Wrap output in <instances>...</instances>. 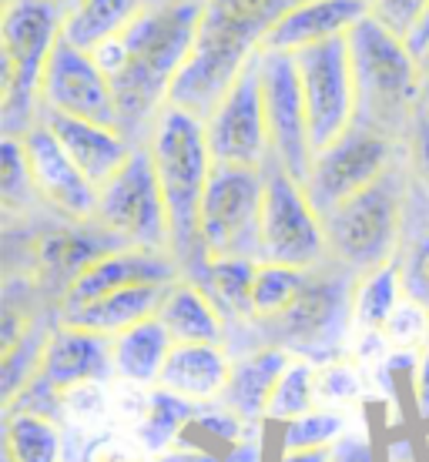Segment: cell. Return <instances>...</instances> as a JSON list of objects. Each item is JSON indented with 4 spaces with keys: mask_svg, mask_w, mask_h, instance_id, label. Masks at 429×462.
<instances>
[{
    "mask_svg": "<svg viewBox=\"0 0 429 462\" xmlns=\"http://www.w3.org/2000/svg\"><path fill=\"white\" fill-rule=\"evenodd\" d=\"M205 0H151L141 17L121 34L125 68L111 81L117 105V127L135 141V131L154 127L172 97V84L182 74L195 47Z\"/></svg>",
    "mask_w": 429,
    "mask_h": 462,
    "instance_id": "6da1fadb",
    "label": "cell"
},
{
    "mask_svg": "<svg viewBox=\"0 0 429 462\" xmlns=\"http://www.w3.org/2000/svg\"><path fill=\"white\" fill-rule=\"evenodd\" d=\"M295 0H205L195 47L172 84L168 105L209 121L245 64L262 51L268 27Z\"/></svg>",
    "mask_w": 429,
    "mask_h": 462,
    "instance_id": "7a4b0ae2",
    "label": "cell"
},
{
    "mask_svg": "<svg viewBox=\"0 0 429 462\" xmlns=\"http://www.w3.org/2000/svg\"><path fill=\"white\" fill-rule=\"evenodd\" d=\"M346 41L356 81V125L393 141L406 138L429 94L416 51L376 14L356 23Z\"/></svg>",
    "mask_w": 429,
    "mask_h": 462,
    "instance_id": "3957f363",
    "label": "cell"
},
{
    "mask_svg": "<svg viewBox=\"0 0 429 462\" xmlns=\"http://www.w3.org/2000/svg\"><path fill=\"white\" fill-rule=\"evenodd\" d=\"M145 144L151 151V162H154V171L162 181L164 205H168L172 258L178 262L182 275L191 278L198 268L205 265V252H201V238H198V218H201L205 188H209L211 168H215L205 121L185 111V107L164 105Z\"/></svg>",
    "mask_w": 429,
    "mask_h": 462,
    "instance_id": "277c9868",
    "label": "cell"
},
{
    "mask_svg": "<svg viewBox=\"0 0 429 462\" xmlns=\"http://www.w3.org/2000/svg\"><path fill=\"white\" fill-rule=\"evenodd\" d=\"M68 4L61 0H4L0 14V84L4 127L23 138L41 121V81L47 58L64 34Z\"/></svg>",
    "mask_w": 429,
    "mask_h": 462,
    "instance_id": "5b68a950",
    "label": "cell"
},
{
    "mask_svg": "<svg viewBox=\"0 0 429 462\" xmlns=\"http://www.w3.org/2000/svg\"><path fill=\"white\" fill-rule=\"evenodd\" d=\"M403 208L406 201L399 191V174L393 168L376 185L322 215L329 258L352 275H366L372 268L399 258Z\"/></svg>",
    "mask_w": 429,
    "mask_h": 462,
    "instance_id": "8992f818",
    "label": "cell"
},
{
    "mask_svg": "<svg viewBox=\"0 0 429 462\" xmlns=\"http://www.w3.org/2000/svg\"><path fill=\"white\" fill-rule=\"evenodd\" d=\"M94 221L125 248L172 254V221L148 144H138L121 171L105 188H98Z\"/></svg>",
    "mask_w": 429,
    "mask_h": 462,
    "instance_id": "52a82bcc",
    "label": "cell"
},
{
    "mask_svg": "<svg viewBox=\"0 0 429 462\" xmlns=\"http://www.w3.org/2000/svg\"><path fill=\"white\" fill-rule=\"evenodd\" d=\"M266 168L215 164L201 201L198 238L209 258H258Z\"/></svg>",
    "mask_w": 429,
    "mask_h": 462,
    "instance_id": "ba28073f",
    "label": "cell"
},
{
    "mask_svg": "<svg viewBox=\"0 0 429 462\" xmlns=\"http://www.w3.org/2000/svg\"><path fill=\"white\" fill-rule=\"evenodd\" d=\"M349 272H319L312 268L302 291L295 295L289 309L272 319L275 328V346L289 348L292 356L299 352V358L309 362H332L336 352L332 348L346 336H352V278Z\"/></svg>",
    "mask_w": 429,
    "mask_h": 462,
    "instance_id": "9c48e42d",
    "label": "cell"
},
{
    "mask_svg": "<svg viewBox=\"0 0 429 462\" xmlns=\"http://www.w3.org/2000/svg\"><path fill=\"white\" fill-rule=\"evenodd\" d=\"M329 258L322 215L282 164H266V198H262V231L258 262L292 268H319Z\"/></svg>",
    "mask_w": 429,
    "mask_h": 462,
    "instance_id": "30bf717a",
    "label": "cell"
},
{
    "mask_svg": "<svg viewBox=\"0 0 429 462\" xmlns=\"http://www.w3.org/2000/svg\"><path fill=\"white\" fill-rule=\"evenodd\" d=\"M346 37L295 51L305 115H309V138H312L315 154L329 144H336L342 134L356 127V81H352Z\"/></svg>",
    "mask_w": 429,
    "mask_h": 462,
    "instance_id": "8fae6325",
    "label": "cell"
},
{
    "mask_svg": "<svg viewBox=\"0 0 429 462\" xmlns=\"http://www.w3.org/2000/svg\"><path fill=\"white\" fill-rule=\"evenodd\" d=\"M396 141L356 125L349 134L319 151L312 162V171L305 178V195L315 205L319 215H329L352 195L366 191L379 178L393 171Z\"/></svg>",
    "mask_w": 429,
    "mask_h": 462,
    "instance_id": "7c38bea8",
    "label": "cell"
},
{
    "mask_svg": "<svg viewBox=\"0 0 429 462\" xmlns=\"http://www.w3.org/2000/svg\"><path fill=\"white\" fill-rule=\"evenodd\" d=\"M258 74H262L268 138H272V162L282 164L295 181L305 185V178L312 171L315 151L312 138H309V115H305L295 54L258 51Z\"/></svg>",
    "mask_w": 429,
    "mask_h": 462,
    "instance_id": "4fadbf2b",
    "label": "cell"
},
{
    "mask_svg": "<svg viewBox=\"0 0 429 462\" xmlns=\"http://www.w3.org/2000/svg\"><path fill=\"white\" fill-rule=\"evenodd\" d=\"M209 148L215 164H238V168H266L272 162V138H268L266 97H262V74H258V54L219 107L205 121Z\"/></svg>",
    "mask_w": 429,
    "mask_h": 462,
    "instance_id": "5bb4252c",
    "label": "cell"
},
{
    "mask_svg": "<svg viewBox=\"0 0 429 462\" xmlns=\"http://www.w3.org/2000/svg\"><path fill=\"white\" fill-rule=\"evenodd\" d=\"M41 111H58V115L117 127V105L107 74L98 68L91 51L70 44L64 34L47 58L44 81H41Z\"/></svg>",
    "mask_w": 429,
    "mask_h": 462,
    "instance_id": "9a60e30c",
    "label": "cell"
},
{
    "mask_svg": "<svg viewBox=\"0 0 429 462\" xmlns=\"http://www.w3.org/2000/svg\"><path fill=\"white\" fill-rule=\"evenodd\" d=\"M23 151H27L37 198H44L47 205L68 221H94L98 188L84 178V171L74 164V158L64 151V144L54 138V131L44 121H37L23 134Z\"/></svg>",
    "mask_w": 429,
    "mask_h": 462,
    "instance_id": "2e32d148",
    "label": "cell"
},
{
    "mask_svg": "<svg viewBox=\"0 0 429 462\" xmlns=\"http://www.w3.org/2000/svg\"><path fill=\"white\" fill-rule=\"evenodd\" d=\"M182 278V268L172 254L141 252V248H117V252L98 258L81 275L70 282L61 295L58 315L74 312L94 299H105L111 291L131 289V285H172Z\"/></svg>",
    "mask_w": 429,
    "mask_h": 462,
    "instance_id": "e0dca14e",
    "label": "cell"
},
{
    "mask_svg": "<svg viewBox=\"0 0 429 462\" xmlns=\"http://www.w3.org/2000/svg\"><path fill=\"white\" fill-rule=\"evenodd\" d=\"M369 14V0H295L289 11L268 27L262 51L295 54L302 47L336 41V37H346Z\"/></svg>",
    "mask_w": 429,
    "mask_h": 462,
    "instance_id": "ac0fdd59",
    "label": "cell"
},
{
    "mask_svg": "<svg viewBox=\"0 0 429 462\" xmlns=\"http://www.w3.org/2000/svg\"><path fill=\"white\" fill-rule=\"evenodd\" d=\"M41 121L54 131V138L64 144V151L74 158V164L81 168L94 188H105L121 171V164L131 158V151L138 148L121 127L68 117L58 111H41Z\"/></svg>",
    "mask_w": 429,
    "mask_h": 462,
    "instance_id": "d6986e66",
    "label": "cell"
},
{
    "mask_svg": "<svg viewBox=\"0 0 429 462\" xmlns=\"http://www.w3.org/2000/svg\"><path fill=\"white\" fill-rule=\"evenodd\" d=\"M41 375L61 393L84 385V382H115L111 338L78 328V325L58 322L47 338Z\"/></svg>",
    "mask_w": 429,
    "mask_h": 462,
    "instance_id": "ffe728a7",
    "label": "cell"
},
{
    "mask_svg": "<svg viewBox=\"0 0 429 462\" xmlns=\"http://www.w3.org/2000/svg\"><path fill=\"white\" fill-rule=\"evenodd\" d=\"M232 365L235 362L225 356L221 346L174 342L158 385L174 395H182V399H191V402L205 405V402L221 399L225 385L232 379Z\"/></svg>",
    "mask_w": 429,
    "mask_h": 462,
    "instance_id": "44dd1931",
    "label": "cell"
},
{
    "mask_svg": "<svg viewBox=\"0 0 429 462\" xmlns=\"http://www.w3.org/2000/svg\"><path fill=\"white\" fill-rule=\"evenodd\" d=\"M292 352L282 346H266L248 352L245 358H238L232 365V379L221 393V402L228 412H235L245 422H256V419H266L268 399H272V389L275 382L282 379V372L289 369Z\"/></svg>",
    "mask_w": 429,
    "mask_h": 462,
    "instance_id": "7402d4cb",
    "label": "cell"
},
{
    "mask_svg": "<svg viewBox=\"0 0 429 462\" xmlns=\"http://www.w3.org/2000/svg\"><path fill=\"white\" fill-rule=\"evenodd\" d=\"M158 322L168 328L172 342H205V346H221L225 336V319L209 299V291L198 285L195 278H174L164 289Z\"/></svg>",
    "mask_w": 429,
    "mask_h": 462,
    "instance_id": "603a6c76",
    "label": "cell"
},
{
    "mask_svg": "<svg viewBox=\"0 0 429 462\" xmlns=\"http://www.w3.org/2000/svg\"><path fill=\"white\" fill-rule=\"evenodd\" d=\"M164 289L168 285H131V289L111 291L105 299H94L74 312L58 315V322L78 325V328H88V332H98V336L115 338L117 332H125L131 325L145 322V319H154L158 309H162Z\"/></svg>",
    "mask_w": 429,
    "mask_h": 462,
    "instance_id": "cb8c5ba5",
    "label": "cell"
},
{
    "mask_svg": "<svg viewBox=\"0 0 429 462\" xmlns=\"http://www.w3.org/2000/svg\"><path fill=\"white\" fill-rule=\"evenodd\" d=\"M172 336L168 328L154 319H145V322L131 325L125 332H117L111 338V358H115V379L121 382H135V385H158L162 379V369L168 362V352H172Z\"/></svg>",
    "mask_w": 429,
    "mask_h": 462,
    "instance_id": "d4e9b609",
    "label": "cell"
},
{
    "mask_svg": "<svg viewBox=\"0 0 429 462\" xmlns=\"http://www.w3.org/2000/svg\"><path fill=\"white\" fill-rule=\"evenodd\" d=\"M256 275L258 258H209L191 278L209 291L225 322H256L252 315Z\"/></svg>",
    "mask_w": 429,
    "mask_h": 462,
    "instance_id": "484cf974",
    "label": "cell"
},
{
    "mask_svg": "<svg viewBox=\"0 0 429 462\" xmlns=\"http://www.w3.org/2000/svg\"><path fill=\"white\" fill-rule=\"evenodd\" d=\"M151 0H68L64 37L70 44L91 51L101 41L121 37Z\"/></svg>",
    "mask_w": 429,
    "mask_h": 462,
    "instance_id": "4316f807",
    "label": "cell"
},
{
    "mask_svg": "<svg viewBox=\"0 0 429 462\" xmlns=\"http://www.w3.org/2000/svg\"><path fill=\"white\" fill-rule=\"evenodd\" d=\"M406 295L403 285V262L393 258L386 265L372 268L366 275L356 278L352 289V336L356 332H383L393 309Z\"/></svg>",
    "mask_w": 429,
    "mask_h": 462,
    "instance_id": "83f0119b",
    "label": "cell"
},
{
    "mask_svg": "<svg viewBox=\"0 0 429 462\" xmlns=\"http://www.w3.org/2000/svg\"><path fill=\"white\" fill-rule=\"evenodd\" d=\"M4 462H64V432L54 419L4 409Z\"/></svg>",
    "mask_w": 429,
    "mask_h": 462,
    "instance_id": "f1b7e54d",
    "label": "cell"
},
{
    "mask_svg": "<svg viewBox=\"0 0 429 462\" xmlns=\"http://www.w3.org/2000/svg\"><path fill=\"white\" fill-rule=\"evenodd\" d=\"M195 419H198V402L182 399V395H174L158 385V389L151 393L148 416L135 429V436H138L154 456H162V452L172 449L174 442H178V436H182Z\"/></svg>",
    "mask_w": 429,
    "mask_h": 462,
    "instance_id": "f546056e",
    "label": "cell"
},
{
    "mask_svg": "<svg viewBox=\"0 0 429 462\" xmlns=\"http://www.w3.org/2000/svg\"><path fill=\"white\" fill-rule=\"evenodd\" d=\"M309 272H312V268H309ZM309 272H305V268H292V265L258 262L256 289H252V315H256V322L279 319L292 301H295V295L302 291Z\"/></svg>",
    "mask_w": 429,
    "mask_h": 462,
    "instance_id": "4dcf8cb0",
    "label": "cell"
},
{
    "mask_svg": "<svg viewBox=\"0 0 429 462\" xmlns=\"http://www.w3.org/2000/svg\"><path fill=\"white\" fill-rule=\"evenodd\" d=\"M315 409V362L309 358H292L289 369L282 372V379L272 389L266 419L268 422H292Z\"/></svg>",
    "mask_w": 429,
    "mask_h": 462,
    "instance_id": "1f68e13d",
    "label": "cell"
},
{
    "mask_svg": "<svg viewBox=\"0 0 429 462\" xmlns=\"http://www.w3.org/2000/svg\"><path fill=\"white\" fill-rule=\"evenodd\" d=\"M349 419L346 412H332V409H312L305 416L292 419L282 426V452H312L329 449L346 436Z\"/></svg>",
    "mask_w": 429,
    "mask_h": 462,
    "instance_id": "d6a6232c",
    "label": "cell"
},
{
    "mask_svg": "<svg viewBox=\"0 0 429 462\" xmlns=\"http://www.w3.org/2000/svg\"><path fill=\"white\" fill-rule=\"evenodd\" d=\"M362 399V369L352 362H322L315 365V409L346 412Z\"/></svg>",
    "mask_w": 429,
    "mask_h": 462,
    "instance_id": "836d02e7",
    "label": "cell"
},
{
    "mask_svg": "<svg viewBox=\"0 0 429 462\" xmlns=\"http://www.w3.org/2000/svg\"><path fill=\"white\" fill-rule=\"evenodd\" d=\"M0 195L7 208H27V201L37 195L23 138L17 134H4V144H0Z\"/></svg>",
    "mask_w": 429,
    "mask_h": 462,
    "instance_id": "e575fe53",
    "label": "cell"
},
{
    "mask_svg": "<svg viewBox=\"0 0 429 462\" xmlns=\"http://www.w3.org/2000/svg\"><path fill=\"white\" fill-rule=\"evenodd\" d=\"M383 336L393 352H423L429 346V305L413 295H403L389 322L383 325Z\"/></svg>",
    "mask_w": 429,
    "mask_h": 462,
    "instance_id": "d590c367",
    "label": "cell"
},
{
    "mask_svg": "<svg viewBox=\"0 0 429 462\" xmlns=\"http://www.w3.org/2000/svg\"><path fill=\"white\" fill-rule=\"evenodd\" d=\"M88 462H154V452L128 429H111L91 449Z\"/></svg>",
    "mask_w": 429,
    "mask_h": 462,
    "instance_id": "8d00e7d4",
    "label": "cell"
},
{
    "mask_svg": "<svg viewBox=\"0 0 429 462\" xmlns=\"http://www.w3.org/2000/svg\"><path fill=\"white\" fill-rule=\"evenodd\" d=\"M372 14H376L389 31H396L399 37L409 41L413 31H416L419 23H423V17L429 14V0H376Z\"/></svg>",
    "mask_w": 429,
    "mask_h": 462,
    "instance_id": "74e56055",
    "label": "cell"
},
{
    "mask_svg": "<svg viewBox=\"0 0 429 462\" xmlns=\"http://www.w3.org/2000/svg\"><path fill=\"white\" fill-rule=\"evenodd\" d=\"M406 154H409V171L416 178V185L423 188V195L429 198V111H426V105H423V111L416 115L413 127H409Z\"/></svg>",
    "mask_w": 429,
    "mask_h": 462,
    "instance_id": "f35d334b",
    "label": "cell"
},
{
    "mask_svg": "<svg viewBox=\"0 0 429 462\" xmlns=\"http://www.w3.org/2000/svg\"><path fill=\"white\" fill-rule=\"evenodd\" d=\"M403 285H406V295L429 305V231L419 235L416 245L403 258Z\"/></svg>",
    "mask_w": 429,
    "mask_h": 462,
    "instance_id": "ab89813d",
    "label": "cell"
},
{
    "mask_svg": "<svg viewBox=\"0 0 429 462\" xmlns=\"http://www.w3.org/2000/svg\"><path fill=\"white\" fill-rule=\"evenodd\" d=\"M329 462H376V452H372L366 436H342L332 446V459Z\"/></svg>",
    "mask_w": 429,
    "mask_h": 462,
    "instance_id": "60d3db41",
    "label": "cell"
},
{
    "mask_svg": "<svg viewBox=\"0 0 429 462\" xmlns=\"http://www.w3.org/2000/svg\"><path fill=\"white\" fill-rule=\"evenodd\" d=\"M413 389H416L419 416L429 419V346L419 352V365H416V372H413Z\"/></svg>",
    "mask_w": 429,
    "mask_h": 462,
    "instance_id": "b9f144b4",
    "label": "cell"
},
{
    "mask_svg": "<svg viewBox=\"0 0 429 462\" xmlns=\"http://www.w3.org/2000/svg\"><path fill=\"white\" fill-rule=\"evenodd\" d=\"M154 462H225V459L209 449H168L162 456H154Z\"/></svg>",
    "mask_w": 429,
    "mask_h": 462,
    "instance_id": "7bdbcfd3",
    "label": "cell"
},
{
    "mask_svg": "<svg viewBox=\"0 0 429 462\" xmlns=\"http://www.w3.org/2000/svg\"><path fill=\"white\" fill-rule=\"evenodd\" d=\"M406 44L413 47V51H416V58L423 54V51H426V44H429V14L423 17V23H419L416 31H413V37H409Z\"/></svg>",
    "mask_w": 429,
    "mask_h": 462,
    "instance_id": "ee69618b",
    "label": "cell"
},
{
    "mask_svg": "<svg viewBox=\"0 0 429 462\" xmlns=\"http://www.w3.org/2000/svg\"><path fill=\"white\" fill-rule=\"evenodd\" d=\"M419 64H423V70H426V81H429V44H426V51L419 54Z\"/></svg>",
    "mask_w": 429,
    "mask_h": 462,
    "instance_id": "f6af8a7d",
    "label": "cell"
},
{
    "mask_svg": "<svg viewBox=\"0 0 429 462\" xmlns=\"http://www.w3.org/2000/svg\"><path fill=\"white\" fill-rule=\"evenodd\" d=\"M426 111H429V94H426Z\"/></svg>",
    "mask_w": 429,
    "mask_h": 462,
    "instance_id": "bcb514c9",
    "label": "cell"
},
{
    "mask_svg": "<svg viewBox=\"0 0 429 462\" xmlns=\"http://www.w3.org/2000/svg\"><path fill=\"white\" fill-rule=\"evenodd\" d=\"M393 462H403V459H393ZM406 462H413V459H406Z\"/></svg>",
    "mask_w": 429,
    "mask_h": 462,
    "instance_id": "7dc6e473",
    "label": "cell"
},
{
    "mask_svg": "<svg viewBox=\"0 0 429 462\" xmlns=\"http://www.w3.org/2000/svg\"><path fill=\"white\" fill-rule=\"evenodd\" d=\"M369 4H372V7H376V0H369Z\"/></svg>",
    "mask_w": 429,
    "mask_h": 462,
    "instance_id": "c3c4849f",
    "label": "cell"
},
{
    "mask_svg": "<svg viewBox=\"0 0 429 462\" xmlns=\"http://www.w3.org/2000/svg\"><path fill=\"white\" fill-rule=\"evenodd\" d=\"M61 4H68V0H61Z\"/></svg>",
    "mask_w": 429,
    "mask_h": 462,
    "instance_id": "681fc988",
    "label": "cell"
}]
</instances>
